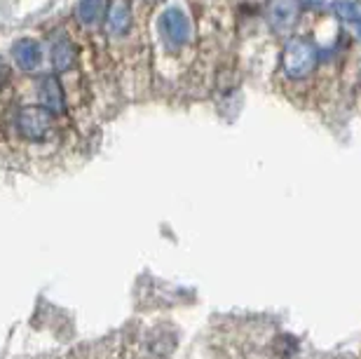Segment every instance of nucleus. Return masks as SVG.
Wrapping results in <instances>:
<instances>
[{"instance_id":"1","label":"nucleus","mask_w":361,"mask_h":359,"mask_svg":"<svg viewBox=\"0 0 361 359\" xmlns=\"http://www.w3.org/2000/svg\"><path fill=\"white\" fill-rule=\"evenodd\" d=\"M317 66V47L307 38H291L281 52V71L291 80H302Z\"/></svg>"},{"instance_id":"2","label":"nucleus","mask_w":361,"mask_h":359,"mask_svg":"<svg viewBox=\"0 0 361 359\" xmlns=\"http://www.w3.org/2000/svg\"><path fill=\"white\" fill-rule=\"evenodd\" d=\"M54 127V116L45 106H21L17 113V129L28 141L47 139Z\"/></svg>"},{"instance_id":"3","label":"nucleus","mask_w":361,"mask_h":359,"mask_svg":"<svg viewBox=\"0 0 361 359\" xmlns=\"http://www.w3.org/2000/svg\"><path fill=\"white\" fill-rule=\"evenodd\" d=\"M160 28H162L164 38L169 40V45H174V47L185 45L192 31L190 19H188V14L180 10V7H167V10L162 12Z\"/></svg>"},{"instance_id":"4","label":"nucleus","mask_w":361,"mask_h":359,"mask_svg":"<svg viewBox=\"0 0 361 359\" xmlns=\"http://www.w3.org/2000/svg\"><path fill=\"white\" fill-rule=\"evenodd\" d=\"M132 3L129 0H108L106 5V31L115 35V38H122V35L129 33L132 28Z\"/></svg>"},{"instance_id":"5","label":"nucleus","mask_w":361,"mask_h":359,"mask_svg":"<svg viewBox=\"0 0 361 359\" xmlns=\"http://www.w3.org/2000/svg\"><path fill=\"white\" fill-rule=\"evenodd\" d=\"M300 14V3L298 0H272L268 7V19L270 26L277 33H291Z\"/></svg>"},{"instance_id":"6","label":"nucleus","mask_w":361,"mask_h":359,"mask_svg":"<svg viewBox=\"0 0 361 359\" xmlns=\"http://www.w3.org/2000/svg\"><path fill=\"white\" fill-rule=\"evenodd\" d=\"M12 59L21 71H35L42 61V47L38 40L21 38L12 45Z\"/></svg>"},{"instance_id":"7","label":"nucleus","mask_w":361,"mask_h":359,"mask_svg":"<svg viewBox=\"0 0 361 359\" xmlns=\"http://www.w3.org/2000/svg\"><path fill=\"white\" fill-rule=\"evenodd\" d=\"M38 97L42 106L52 113H63V109H66V97H63V87L59 83V78L56 75H45L38 85Z\"/></svg>"},{"instance_id":"8","label":"nucleus","mask_w":361,"mask_h":359,"mask_svg":"<svg viewBox=\"0 0 361 359\" xmlns=\"http://www.w3.org/2000/svg\"><path fill=\"white\" fill-rule=\"evenodd\" d=\"M78 61V47L73 45V40L68 38H59L52 45V66L54 71H59V73H63V71L73 68Z\"/></svg>"},{"instance_id":"9","label":"nucleus","mask_w":361,"mask_h":359,"mask_svg":"<svg viewBox=\"0 0 361 359\" xmlns=\"http://www.w3.org/2000/svg\"><path fill=\"white\" fill-rule=\"evenodd\" d=\"M104 7H106V0H80L75 7V14H78V19H80V24L92 26V24H97L99 17L104 14Z\"/></svg>"},{"instance_id":"10","label":"nucleus","mask_w":361,"mask_h":359,"mask_svg":"<svg viewBox=\"0 0 361 359\" xmlns=\"http://www.w3.org/2000/svg\"><path fill=\"white\" fill-rule=\"evenodd\" d=\"M334 10L345 21H355V24L361 21V0H336Z\"/></svg>"},{"instance_id":"11","label":"nucleus","mask_w":361,"mask_h":359,"mask_svg":"<svg viewBox=\"0 0 361 359\" xmlns=\"http://www.w3.org/2000/svg\"><path fill=\"white\" fill-rule=\"evenodd\" d=\"M10 80V66L5 63V59L0 56V90L5 87V83Z\"/></svg>"}]
</instances>
